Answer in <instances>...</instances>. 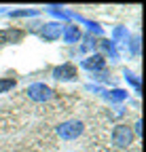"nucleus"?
Masks as SVG:
<instances>
[{
    "label": "nucleus",
    "instance_id": "nucleus-2",
    "mask_svg": "<svg viewBox=\"0 0 146 152\" xmlns=\"http://www.w3.org/2000/svg\"><path fill=\"white\" fill-rule=\"evenodd\" d=\"M131 142H134V131H131V127H127V125L114 127V131H112V144H114L117 148H127V146H131Z\"/></svg>",
    "mask_w": 146,
    "mask_h": 152
},
{
    "label": "nucleus",
    "instance_id": "nucleus-8",
    "mask_svg": "<svg viewBox=\"0 0 146 152\" xmlns=\"http://www.w3.org/2000/svg\"><path fill=\"white\" fill-rule=\"evenodd\" d=\"M62 36H64L66 42H79L81 40V30H79V26H66L62 30Z\"/></svg>",
    "mask_w": 146,
    "mask_h": 152
},
{
    "label": "nucleus",
    "instance_id": "nucleus-5",
    "mask_svg": "<svg viewBox=\"0 0 146 152\" xmlns=\"http://www.w3.org/2000/svg\"><path fill=\"white\" fill-rule=\"evenodd\" d=\"M40 36H43V40H57V38L62 36V26H59V23H55V21L45 23V28H43Z\"/></svg>",
    "mask_w": 146,
    "mask_h": 152
},
{
    "label": "nucleus",
    "instance_id": "nucleus-12",
    "mask_svg": "<svg viewBox=\"0 0 146 152\" xmlns=\"http://www.w3.org/2000/svg\"><path fill=\"white\" fill-rule=\"evenodd\" d=\"M13 17H26V15H36V11H15V13H11Z\"/></svg>",
    "mask_w": 146,
    "mask_h": 152
},
{
    "label": "nucleus",
    "instance_id": "nucleus-7",
    "mask_svg": "<svg viewBox=\"0 0 146 152\" xmlns=\"http://www.w3.org/2000/svg\"><path fill=\"white\" fill-rule=\"evenodd\" d=\"M85 70H104L106 61H104V57L102 55H93V57H87V59L81 64Z\"/></svg>",
    "mask_w": 146,
    "mask_h": 152
},
{
    "label": "nucleus",
    "instance_id": "nucleus-11",
    "mask_svg": "<svg viewBox=\"0 0 146 152\" xmlns=\"http://www.w3.org/2000/svg\"><path fill=\"white\" fill-rule=\"evenodd\" d=\"M100 47H102L106 53H112V55H114V47L110 45V40H102V42H100Z\"/></svg>",
    "mask_w": 146,
    "mask_h": 152
},
{
    "label": "nucleus",
    "instance_id": "nucleus-4",
    "mask_svg": "<svg viewBox=\"0 0 146 152\" xmlns=\"http://www.w3.org/2000/svg\"><path fill=\"white\" fill-rule=\"evenodd\" d=\"M53 78L57 80H74L76 78V68L72 64H62L53 70Z\"/></svg>",
    "mask_w": 146,
    "mask_h": 152
},
{
    "label": "nucleus",
    "instance_id": "nucleus-10",
    "mask_svg": "<svg viewBox=\"0 0 146 152\" xmlns=\"http://www.w3.org/2000/svg\"><path fill=\"white\" fill-rule=\"evenodd\" d=\"M15 87V78H0V93H4Z\"/></svg>",
    "mask_w": 146,
    "mask_h": 152
},
{
    "label": "nucleus",
    "instance_id": "nucleus-6",
    "mask_svg": "<svg viewBox=\"0 0 146 152\" xmlns=\"http://www.w3.org/2000/svg\"><path fill=\"white\" fill-rule=\"evenodd\" d=\"M23 38L21 30H4L0 32V45H9V42H19Z\"/></svg>",
    "mask_w": 146,
    "mask_h": 152
},
{
    "label": "nucleus",
    "instance_id": "nucleus-9",
    "mask_svg": "<svg viewBox=\"0 0 146 152\" xmlns=\"http://www.w3.org/2000/svg\"><path fill=\"white\" fill-rule=\"evenodd\" d=\"M106 97L110 99V102H123V99L127 97V93H125L123 89H114V91H108Z\"/></svg>",
    "mask_w": 146,
    "mask_h": 152
},
{
    "label": "nucleus",
    "instance_id": "nucleus-1",
    "mask_svg": "<svg viewBox=\"0 0 146 152\" xmlns=\"http://www.w3.org/2000/svg\"><path fill=\"white\" fill-rule=\"evenodd\" d=\"M85 125L81 121H66L62 125H57V135L62 140H76L81 133H83Z\"/></svg>",
    "mask_w": 146,
    "mask_h": 152
},
{
    "label": "nucleus",
    "instance_id": "nucleus-3",
    "mask_svg": "<svg viewBox=\"0 0 146 152\" xmlns=\"http://www.w3.org/2000/svg\"><path fill=\"white\" fill-rule=\"evenodd\" d=\"M26 93H28V97H30V99H34V102H49V99L53 97V89H51V87H47V85H43V83L30 85Z\"/></svg>",
    "mask_w": 146,
    "mask_h": 152
}]
</instances>
